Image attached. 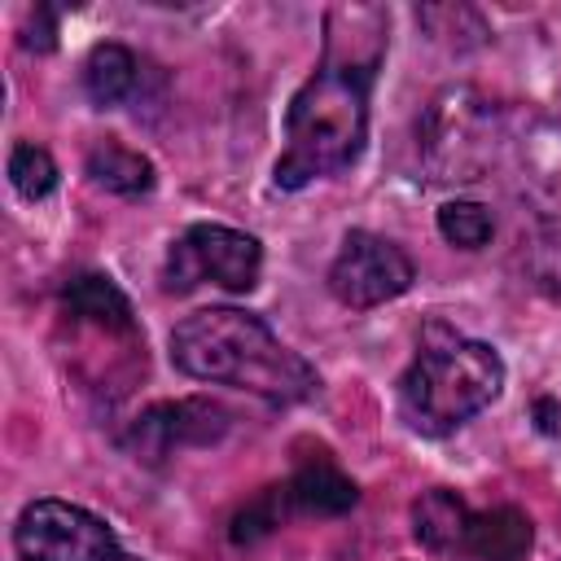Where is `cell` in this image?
<instances>
[{
  "instance_id": "cell-12",
  "label": "cell",
  "mask_w": 561,
  "mask_h": 561,
  "mask_svg": "<svg viewBox=\"0 0 561 561\" xmlns=\"http://www.w3.org/2000/svg\"><path fill=\"white\" fill-rule=\"evenodd\" d=\"M88 175H92V184H101L118 197H140L153 188V162L118 140H96L88 149Z\"/></svg>"
},
{
  "instance_id": "cell-13",
  "label": "cell",
  "mask_w": 561,
  "mask_h": 561,
  "mask_svg": "<svg viewBox=\"0 0 561 561\" xmlns=\"http://www.w3.org/2000/svg\"><path fill=\"white\" fill-rule=\"evenodd\" d=\"M136 70L140 66L123 44H96L88 66H83V88L105 110V105H118L123 96L136 92Z\"/></svg>"
},
{
  "instance_id": "cell-7",
  "label": "cell",
  "mask_w": 561,
  "mask_h": 561,
  "mask_svg": "<svg viewBox=\"0 0 561 561\" xmlns=\"http://www.w3.org/2000/svg\"><path fill=\"white\" fill-rule=\"evenodd\" d=\"M421 149L434 180H478L495 149L491 105L469 88H451L434 96L421 123Z\"/></svg>"
},
{
  "instance_id": "cell-5",
  "label": "cell",
  "mask_w": 561,
  "mask_h": 561,
  "mask_svg": "<svg viewBox=\"0 0 561 561\" xmlns=\"http://www.w3.org/2000/svg\"><path fill=\"white\" fill-rule=\"evenodd\" d=\"M355 500H359V486L320 451V456L302 460L285 482H272L250 504H241L228 526V539L237 548H250V543L267 539L276 526H285L289 517H337V513L355 508Z\"/></svg>"
},
{
  "instance_id": "cell-14",
  "label": "cell",
  "mask_w": 561,
  "mask_h": 561,
  "mask_svg": "<svg viewBox=\"0 0 561 561\" xmlns=\"http://www.w3.org/2000/svg\"><path fill=\"white\" fill-rule=\"evenodd\" d=\"M438 232L460 250H482L491 241V232H495V219L478 202H447L438 210Z\"/></svg>"
},
{
  "instance_id": "cell-4",
  "label": "cell",
  "mask_w": 561,
  "mask_h": 561,
  "mask_svg": "<svg viewBox=\"0 0 561 561\" xmlns=\"http://www.w3.org/2000/svg\"><path fill=\"white\" fill-rule=\"evenodd\" d=\"M412 530L430 552L451 561H526L535 543L530 517L522 508L495 504L473 513L447 486H434L412 504Z\"/></svg>"
},
{
  "instance_id": "cell-1",
  "label": "cell",
  "mask_w": 561,
  "mask_h": 561,
  "mask_svg": "<svg viewBox=\"0 0 561 561\" xmlns=\"http://www.w3.org/2000/svg\"><path fill=\"white\" fill-rule=\"evenodd\" d=\"M386 57V13L377 4H333L324 13V57L294 92L276 184L302 188L346 171L368 136V88Z\"/></svg>"
},
{
  "instance_id": "cell-2",
  "label": "cell",
  "mask_w": 561,
  "mask_h": 561,
  "mask_svg": "<svg viewBox=\"0 0 561 561\" xmlns=\"http://www.w3.org/2000/svg\"><path fill=\"white\" fill-rule=\"evenodd\" d=\"M171 364L197 381L237 386L267 403H298L320 386L316 368L298 351H289L259 316L237 307L184 316L171 329Z\"/></svg>"
},
{
  "instance_id": "cell-3",
  "label": "cell",
  "mask_w": 561,
  "mask_h": 561,
  "mask_svg": "<svg viewBox=\"0 0 561 561\" xmlns=\"http://www.w3.org/2000/svg\"><path fill=\"white\" fill-rule=\"evenodd\" d=\"M504 386V359L495 346L447 333L425 342L412 368L399 377V412L416 434L443 438L482 412Z\"/></svg>"
},
{
  "instance_id": "cell-8",
  "label": "cell",
  "mask_w": 561,
  "mask_h": 561,
  "mask_svg": "<svg viewBox=\"0 0 561 561\" xmlns=\"http://www.w3.org/2000/svg\"><path fill=\"white\" fill-rule=\"evenodd\" d=\"M13 548L22 561H127L114 530L66 500L26 504L13 526Z\"/></svg>"
},
{
  "instance_id": "cell-6",
  "label": "cell",
  "mask_w": 561,
  "mask_h": 561,
  "mask_svg": "<svg viewBox=\"0 0 561 561\" xmlns=\"http://www.w3.org/2000/svg\"><path fill=\"white\" fill-rule=\"evenodd\" d=\"M263 272V250L250 232L224 224H193L167 254L162 285L184 294L193 285H219L228 294H250Z\"/></svg>"
},
{
  "instance_id": "cell-10",
  "label": "cell",
  "mask_w": 561,
  "mask_h": 561,
  "mask_svg": "<svg viewBox=\"0 0 561 561\" xmlns=\"http://www.w3.org/2000/svg\"><path fill=\"white\" fill-rule=\"evenodd\" d=\"M228 430V412L210 399H175V403H153L145 408L131 430H127V451L158 465L162 456H171L175 447H188V443H210Z\"/></svg>"
},
{
  "instance_id": "cell-11",
  "label": "cell",
  "mask_w": 561,
  "mask_h": 561,
  "mask_svg": "<svg viewBox=\"0 0 561 561\" xmlns=\"http://www.w3.org/2000/svg\"><path fill=\"white\" fill-rule=\"evenodd\" d=\"M61 316L75 324H101V329H136L131 302L123 289L101 272H79L61 289Z\"/></svg>"
},
{
  "instance_id": "cell-16",
  "label": "cell",
  "mask_w": 561,
  "mask_h": 561,
  "mask_svg": "<svg viewBox=\"0 0 561 561\" xmlns=\"http://www.w3.org/2000/svg\"><path fill=\"white\" fill-rule=\"evenodd\" d=\"M35 26H39V35L31 39V48H53V31H57V26H53V13H48V9H35ZM35 26H31V31H35Z\"/></svg>"
},
{
  "instance_id": "cell-15",
  "label": "cell",
  "mask_w": 561,
  "mask_h": 561,
  "mask_svg": "<svg viewBox=\"0 0 561 561\" xmlns=\"http://www.w3.org/2000/svg\"><path fill=\"white\" fill-rule=\"evenodd\" d=\"M9 180H13V188H18L22 197H31V202H35V197H48L53 184H57V162L48 158V149L22 140V145H13V153H9Z\"/></svg>"
},
{
  "instance_id": "cell-9",
  "label": "cell",
  "mask_w": 561,
  "mask_h": 561,
  "mask_svg": "<svg viewBox=\"0 0 561 561\" xmlns=\"http://www.w3.org/2000/svg\"><path fill=\"white\" fill-rule=\"evenodd\" d=\"M412 280H416L412 259L394 241H386L368 228L346 232V241L329 267V289L346 307H377L386 298H399Z\"/></svg>"
}]
</instances>
